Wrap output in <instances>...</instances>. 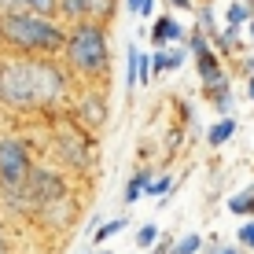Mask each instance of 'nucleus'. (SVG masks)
<instances>
[{
	"label": "nucleus",
	"mask_w": 254,
	"mask_h": 254,
	"mask_svg": "<svg viewBox=\"0 0 254 254\" xmlns=\"http://www.w3.org/2000/svg\"><path fill=\"white\" fill-rule=\"evenodd\" d=\"M89 4V19L96 22H111L118 15V0H85Z\"/></svg>",
	"instance_id": "412c9836"
},
{
	"label": "nucleus",
	"mask_w": 254,
	"mask_h": 254,
	"mask_svg": "<svg viewBox=\"0 0 254 254\" xmlns=\"http://www.w3.org/2000/svg\"><path fill=\"white\" fill-rule=\"evenodd\" d=\"M26 195L33 199V210H41V206H48V203L66 199L70 188H66V177L56 170V166H33L30 181H26Z\"/></svg>",
	"instance_id": "0eeeda50"
},
{
	"label": "nucleus",
	"mask_w": 254,
	"mask_h": 254,
	"mask_svg": "<svg viewBox=\"0 0 254 254\" xmlns=\"http://www.w3.org/2000/svg\"><path fill=\"white\" fill-rule=\"evenodd\" d=\"M185 48L191 52V56H203V52H210L214 45H210V37L203 30H195V26H191V33H188V41H185Z\"/></svg>",
	"instance_id": "393cba45"
},
{
	"label": "nucleus",
	"mask_w": 254,
	"mask_h": 254,
	"mask_svg": "<svg viewBox=\"0 0 254 254\" xmlns=\"http://www.w3.org/2000/svg\"><path fill=\"white\" fill-rule=\"evenodd\" d=\"M4 66H7V56H0V85H4Z\"/></svg>",
	"instance_id": "e433bc0d"
},
{
	"label": "nucleus",
	"mask_w": 254,
	"mask_h": 254,
	"mask_svg": "<svg viewBox=\"0 0 254 254\" xmlns=\"http://www.w3.org/2000/svg\"><path fill=\"white\" fill-rule=\"evenodd\" d=\"M7 11H22V0H0V15Z\"/></svg>",
	"instance_id": "7c9ffc66"
},
{
	"label": "nucleus",
	"mask_w": 254,
	"mask_h": 254,
	"mask_svg": "<svg viewBox=\"0 0 254 254\" xmlns=\"http://www.w3.org/2000/svg\"><path fill=\"white\" fill-rule=\"evenodd\" d=\"M173 247H177V240H173V236H162V240H159V247H155V251H147V254H173Z\"/></svg>",
	"instance_id": "c85d7f7f"
},
{
	"label": "nucleus",
	"mask_w": 254,
	"mask_h": 254,
	"mask_svg": "<svg viewBox=\"0 0 254 254\" xmlns=\"http://www.w3.org/2000/svg\"><path fill=\"white\" fill-rule=\"evenodd\" d=\"M89 19V4L85 0H59V22L63 26H77Z\"/></svg>",
	"instance_id": "2eb2a0df"
},
{
	"label": "nucleus",
	"mask_w": 254,
	"mask_h": 254,
	"mask_svg": "<svg viewBox=\"0 0 254 254\" xmlns=\"http://www.w3.org/2000/svg\"><path fill=\"white\" fill-rule=\"evenodd\" d=\"M129 229V217H111V221H103V225H96V232H92V243L96 247H103L107 240H115L118 232H126Z\"/></svg>",
	"instance_id": "f3484780"
},
{
	"label": "nucleus",
	"mask_w": 254,
	"mask_h": 254,
	"mask_svg": "<svg viewBox=\"0 0 254 254\" xmlns=\"http://www.w3.org/2000/svg\"><path fill=\"white\" fill-rule=\"evenodd\" d=\"M195 30H203L206 37H210V45H214V41L221 37L225 26L217 22V15H214V7H210V4H199V7H195Z\"/></svg>",
	"instance_id": "ddd939ff"
},
{
	"label": "nucleus",
	"mask_w": 254,
	"mask_h": 254,
	"mask_svg": "<svg viewBox=\"0 0 254 254\" xmlns=\"http://www.w3.org/2000/svg\"><path fill=\"white\" fill-rule=\"evenodd\" d=\"M30 74H33V107L37 111H52L70 100L74 74H70V66L56 63V56H33Z\"/></svg>",
	"instance_id": "7ed1b4c3"
},
{
	"label": "nucleus",
	"mask_w": 254,
	"mask_h": 254,
	"mask_svg": "<svg viewBox=\"0 0 254 254\" xmlns=\"http://www.w3.org/2000/svg\"><path fill=\"white\" fill-rule=\"evenodd\" d=\"M203 247H206V240L199 232H185L177 240V247H173V254H203Z\"/></svg>",
	"instance_id": "5701e85b"
},
{
	"label": "nucleus",
	"mask_w": 254,
	"mask_h": 254,
	"mask_svg": "<svg viewBox=\"0 0 254 254\" xmlns=\"http://www.w3.org/2000/svg\"><path fill=\"white\" fill-rule=\"evenodd\" d=\"M236 129H240V126H236V118H217L214 126L206 129V144L210 147H225L236 136Z\"/></svg>",
	"instance_id": "4468645a"
},
{
	"label": "nucleus",
	"mask_w": 254,
	"mask_h": 254,
	"mask_svg": "<svg viewBox=\"0 0 254 254\" xmlns=\"http://www.w3.org/2000/svg\"><path fill=\"white\" fill-rule=\"evenodd\" d=\"M185 59H188V48H185V45H173V48H159V52H151L155 77H162V74H173V70H181V66H185Z\"/></svg>",
	"instance_id": "9d476101"
},
{
	"label": "nucleus",
	"mask_w": 254,
	"mask_h": 254,
	"mask_svg": "<svg viewBox=\"0 0 254 254\" xmlns=\"http://www.w3.org/2000/svg\"><path fill=\"white\" fill-rule=\"evenodd\" d=\"M203 254H243V247H240V243H236V247H225L221 240H210L203 247Z\"/></svg>",
	"instance_id": "cd10ccee"
},
{
	"label": "nucleus",
	"mask_w": 254,
	"mask_h": 254,
	"mask_svg": "<svg viewBox=\"0 0 254 254\" xmlns=\"http://www.w3.org/2000/svg\"><path fill=\"white\" fill-rule=\"evenodd\" d=\"M225 206H229V214H236V217H251V221H254V191H251V188L232 191Z\"/></svg>",
	"instance_id": "dca6fc26"
},
{
	"label": "nucleus",
	"mask_w": 254,
	"mask_h": 254,
	"mask_svg": "<svg viewBox=\"0 0 254 254\" xmlns=\"http://www.w3.org/2000/svg\"><path fill=\"white\" fill-rule=\"evenodd\" d=\"M236 243H240L243 251H254V221H243L240 229H236Z\"/></svg>",
	"instance_id": "a878e982"
},
{
	"label": "nucleus",
	"mask_w": 254,
	"mask_h": 254,
	"mask_svg": "<svg viewBox=\"0 0 254 254\" xmlns=\"http://www.w3.org/2000/svg\"><path fill=\"white\" fill-rule=\"evenodd\" d=\"M74 115H77V126L85 129H103L107 126V92H103V85H85L81 96H77L74 103Z\"/></svg>",
	"instance_id": "6e6552de"
},
{
	"label": "nucleus",
	"mask_w": 254,
	"mask_h": 254,
	"mask_svg": "<svg viewBox=\"0 0 254 254\" xmlns=\"http://www.w3.org/2000/svg\"><path fill=\"white\" fill-rule=\"evenodd\" d=\"M247 45H251V52H254V19H251V26H247Z\"/></svg>",
	"instance_id": "72a5a7b5"
},
{
	"label": "nucleus",
	"mask_w": 254,
	"mask_h": 254,
	"mask_svg": "<svg viewBox=\"0 0 254 254\" xmlns=\"http://www.w3.org/2000/svg\"><path fill=\"white\" fill-rule=\"evenodd\" d=\"M22 11L45 15V19H59V0H22Z\"/></svg>",
	"instance_id": "4be33fe9"
},
{
	"label": "nucleus",
	"mask_w": 254,
	"mask_h": 254,
	"mask_svg": "<svg viewBox=\"0 0 254 254\" xmlns=\"http://www.w3.org/2000/svg\"><path fill=\"white\" fill-rule=\"evenodd\" d=\"M33 166H37V162H33V155H30V147H26L22 136L0 133V191L26 188Z\"/></svg>",
	"instance_id": "20e7f679"
},
{
	"label": "nucleus",
	"mask_w": 254,
	"mask_h": 254,
	"mask_svg": "<svg viewBox=\"0 0 254 254\" xmlns=\"http://www.w3.org/2000/svg\"><path fill=\"white\" fill-rule=\"evenodd\" d=\"M136 85H140V48L129 45L126 48V89L133 92Z\"/></svg>",
	"instance_id": "aec40b11"
},
{
	"label": "nucleus",
	"mask_w": 254,
	"mask_h": 254,
	"mask_svg": "<svg viewBox=\"0 0 254 254\" xmlns=\"http://www.w3.org/2000/svg\"><path fill=\"white\" fill-rule=\"evenodd\" d=\"M173 7H177V11H195V4H191V0H170Z\"/></svg>",
	"instance_id": "2f4dec72"
},
{
	"label": "nucleus",
	"mask_w": 254,
	"mask_h": 254,
	"mask_svg": "<svg viewBox=\"0 0 254 254\" xmlns=\"http://www.w3.org/2000/svg\"><path fill=\"white\" fill-rule=\"evenodd\" d=\"M0 103L7 111H37L33 107V74H30V59L26 56H7Z\"/></svg>",
	"instance_id": "39448f33"
},
{
	"label": "nucleus",
	"mask_w": 254,
	"mask_h": 254,
	"mask_svg": "<svg viewBox=\"0 0 254 254\" xmlns=\"http://www.w3.org/2000/svg\"><path fill=\"white\" fill-rule=\"evenodd\" d=\"M159 240H162L159 225H155V221H147V225H140V229H136V236H133V247H136V251H155V247H159Z\"/></svg>",
	"instance_id": "6ab92c4d"
},
{
	"label": "nucleus",
	"mask_w": 254,
	"mask_h": 254,
	"mask_svg": "<svg viewBox=\"0 0 254 254\" xmlns=\"http://www.w3.org/2000/svg\"><path fill=\"white\" fill-rule=\"evenodd\" d=\"M0 254H11V251H7V236H4V229H0Z\"/></svg>",
	"instance_id": "f704fd0d"
},
{
	"label": "nucleus",
	"mask_w": 254,
	"mask_h": 254,
	"mask_svg": "<svg viewBox=\"0 0 254 254\" xmlns=\"http://www.w3.org/2000/svg\"><path fill=\"white\" fill-rule=\"evenodd\" d=\"M240 70H243V77H254V52H243L240 56Z\"/></svg>",
	"instance_id": "c756f323"
},
{
	"label": "nucleus",
	"mask_w": 254,
	"mask_h": 254,
	"mask_svg": "<svg viewBox=\"0 0 254 254\" xmlns=\"http://www.w3.org/2000/svg\"><path fill=\"white\" fill-rule=\"evenodd\" d=\"M63 59L70 74L85 85H107V66H111V41H107V22L85 19L70 26V37L63 48Z\"/></svg>",
	"instance_id": "f03ea898"
},
{
	"label": "nucleus",
	"mask_w": 254,
	"mask_h": 254,
	"mask_svg": "<svg viewBox=\"0 0 254 254\" xmlns=\"http://www.w3.org/2000/svg\"><path fill=\"white\" fill-rule=\"evenodd\" d=\"M151 181H155V173L147 170V166H140V170L133 173V177L126 181V191H122V203H126V206H133L136 199H144V195H147V188H151Z\"/></svg>",
	"instance_id": "f8f14e48"
},
{
	"label": "nucleus",
	"mask_w": 254,
	"mask_h": 254,
	"mask_svg": "<svg viewBox=\"0 0 254 254\" xmlns=\"http://www.w3.org/2000/svg\"><path fill=\"white\" fill-rule=\"evenodd\" d=\"M144 4H147V0H126V7H129L133 15H140V11H144Z\"/></svg>",
	"instance_id": "473e14b6"
},
{
	"label": "nucleus",
	"mask_w": 254,
	"mask_h": 254,
	"mask_svg": "<svg viewBox=\"0 0 254 254\" xmlns=\"http://www.w3.org/2000/svg\"><path fill=\"white\" fill-rule=\"evenodd\" d=\"M195 74H199V81L203 85H214V81H221V77H229L225 74V63H221V52H203V56H195Z\"/></svg>",
	"instance_id": "9b49d317"
},
{
	"label": "nucleus",
	"mask_w": 254,
	"mask_h": 254,
	"mask_svg": "<svg viewBox=\"0 0 254 254\" xmlns=\"http://www.w3.org/2000/svg\"><path fill=\"white\" fill-rule=\"evenodd\" d=\"M96 254H111V251H96Z\"/></svg>",
	"instance_id": "58836bf2"
},
{
	"label": "nucleus",
	"mask_w": 254,
	"mask_h": 254,
	"mask_svg": "<svg viewBox=\"0 0 254 254\" xmlns=\"http://www.w3.org/2000/svg\"><path fill=\"white\" fill-rule=\"evenodd\" d=\"M155 81V66H151V52H140V85Z\"/></svg>",
	"instance_id": "bb28decb"
},
{
	"label": "nucleus",
	"mask_w": 254,
	"mask_h": 254,
	"mask_svg": "<svg viewBox=\"0 0 254 254\" xmlns=\"http://www.w3.org/2000/svg\"><path fill=\"white\" fill-rule=\"evenodd\" d=\"M70 37V26L59 19H45V15L30 11H7L0 15V48H7L11 56H63Z\"/></svg>",
	"instance_id": "f257e3e1"
},
{
	"label": "nucleus",
	"mask_w": 254,
	"mask_h": 254,
	"mask_svg": "<svg viewBox=\"0 0 254 254\" xmlns=\"http://www.w3.org/2000/svg\"><path fill=\"white\" fill-rule=\"evenodd\" d=\"M247 100L254 103V77H247Z\"/></svg>",
	"instance_id": "c9c22d12"
},
{
	"label": "nucleus",
	"mask_w": 254,
	"mask_h": 254,
	"mask_svg": "<svg viewBox=\"0 0 254 254\" xmlns=\"http://www.w3.org/2000/svg\"><path fill=\"white\" fill-rule=\"evenodd\" d=\"M173 185H177V181H173L170 173H162V177H155V181H151L147 195H151V199H159V203H166V199L173 195Z\"/></svg>",
	"instance_id": "b1692460"
},
{
	"label": "nucleus",
	"mask_w": 254,
	"mask_h": 254,
	"mask_svg": "<svg viewBox=\"0 0 254 254\" xmlns=\"http://www.w3.org/2000/svg\"><path fill=\"white\" fill-rule=\"evenodd\" d=\"M52 159H59L66 170H85L92 162V140L85 126H56L52 133Z\"/></svg>",
	"instance_id": "423d86ee"
},
{
	"label": "nucleus",
	"mask_w": 254,
	"mask_h": 254,
	"mask_svg": "<svg viewBox=\"0 0 254 254\" xmlns=\"http://www.w3.org/2000/svg\"><path fill=\"white\" fill-rule=\"evenodd\" d=\"M254 19V7H247L243 0H229V7H225V26H251Z\"/></svg>",
	"instance_id": "a211bd4d"
},
{
	"label": "nucleus",
	"mask_w": 254,
	"mask_h": 254,
	"mask_svg": "<svg viewBox=\"0 0 254 254\" xmlns=\"http://www.w3.org/2000/svg\"><path fill=\"white\" fill-rule=\"evenodd\" d=\"M251 191H254V173H251Z\"/></svg>",
	"instance_id": "4c0bfd02"
},
{
	"label": "nucleus",
	"mask_w": 254,
	"mask_h": 254,
	"mask_svg": "<svg viewBox=\"0 0 254 254\" xmlns=\"http://www.w3.org/2000/svg\"><path fill=\"white\" fill-rule=\"evenodd\" d=\"M147 41L155 45V52L159 48H173V45H185L188 41V30H185V22H181L173 11H162V15L151 19V26H147Z\"/></svg>",
	"instance_id": "1a4fd4ad"
}]
</instances>
